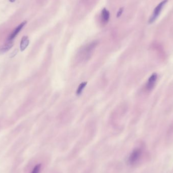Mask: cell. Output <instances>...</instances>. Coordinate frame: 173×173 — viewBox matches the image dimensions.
<instances>
[{
    "mask_svg": "<svg viewBox=\"0 0 173 173\" xmlns=\"http://www.w3.org/2000/svg\"><path fill=\"white\" fill-rule=\"evenodd\" d=\"M157 80V75L156 73H153L148 79L146 85V88L148 91H151L154 89Z\"/></svg>",
    "mask_w": 173,
    "mask_h": 173,
    "instance_id": "4",
    "label": "cell"
},
{
    "mask_svg": "<svg viewBox=\"0 0 173 173\" xmlns=\"http://www.w3.org/2000/svg\"><path fill=\"white\" fill-rule=\"evenodd\" d=\"M14 45L13 41H8L7 43H6L4 45H2L0 47V54L5 53L7 52Z\"/></svg>",
    "mask_w": 173,
    "mask_h": 173,
    "instance_id": "6",
    "label": "cell"
},
{
    "mask_svg": "<svg viewBox=\"0 0 173 173\" xmlns=\"http://www.w3.org/2000/svg\"><path fill=\"white\" fill-rule=\"evenodd\" d=\"M97 44L98 43L97 42H93L83 47L80 52L81 58H82L83 60H87L89 58Z\"/></svg>",
    "mask_w": 173,
    "mask_h": 173,
    "instance_id": "1",
    "label": "cell"
},
{
    "mask_svg": "<svg viewBox=\"0 0 173 173\" xmlns=\"http://www.w3.org/2000/svg\"><path fill=\"white\" fill-rule=\"evenodd\" d=\"M123 10H124V8H121L120 9H119V10L118 11V13H117V15H116V17L118 18V17H120V16H121L122 14H123Z\"/></svg>",
    "mask_w": 173,
    "mask_h": 173,
    "instance_id": "11",
    "label": "cell"
},
{
    "mask_svg": "<svg viewBox=\"0 0 173 173\" xmlns=\"http://www.w3.org/2000/svg\"><path fill=\"white\" fill-rule=\"evenodd\" d=\"M142 151L140 149L137 148L133 150L128 157V162L131 164H133L137 162L141 157Z\"/></svg>",
    "mask_w": 173,
    "mask_h": 173,
    "instance_id": "3",
    "label": "cell"
},
{
    "mask_svg": "<svg viewBox=\"0 0 173 173\" xmlns=\"http://www.w3.org/2000/svg\"><path fill=\"white\" fill-rule=\"evenodd\" d=\"M41 168V164H38L36 165L32 169L31 173H39Z\"/></svg>",
    "mask_w": 173,
    "mask_h": 173,
    "instance_id": "10",
    "label": "cell"
},
{
    "mask_svg": "<svg viewBox=\"0 0 173 173\" xmlns=\"http://www.w3.org/2000/svg\"><path fill=\"white\" fill-rule=\"evenodd\" d=\"M87 85V82H83L79 85L78 87V88L77 90V95H80L83 92V91L84 90V88H85L86 85Z\"/></svg>",
    "mask_w": 173,
    "mask_h": 173,
    "instance_id": "9",
    "label": "cell"
},
{
    "mask_svg": "<svg viewBox=\"0 0 173 173\" xmlns=\"http://www.w3.org/2000/svg\"><path fill=\"white\" fill-rule=\"evenodd\" d=\"M27 24V22L24 21V22H22L21 24H20L19 25H18V27H16V29H15L14 30H13L11 34L9 36V37L8 38V41H12L13 39H14L15 37H16L18 33L21 31L23 27H24V25Z\"/></svg>",
    "mask_w": 173,
    "mask_h": 173,
    "instance_id": "5",
    "label": "cell"
},
{
    "mask_svg": "<svg viewBox=\"0 0 173 173\" xmlns=\"http://www.w3.org/2000/svg\"><path fill=\"white\" fill-rule=\"evenodd\" d=\"M9 1L10 2H14L16 0H9Z\"/></svg>",
    "mask_w": 173,
    "mask_h": 173,
    "instance_id": "12",
    "label": "cell"
},
{
    "mask_svg": "<svg viewBox=\"0 0 173 173\" xmlns=\"http://www.w3.org/2000/svg\"><path fill=\"white\" fill-rule=\"evenodd\" d=\"M29 43V37L27 36H24L23 38H22L20 45V49L22 51H23L27 48V47L28 46Z\"/></svg>",
    "mask_w": 173,
    "mask_h": 173,
    "instance_id": "7",
    "label": "cell"
},
{
    "mask_svg": "<svg viewBox=\"0 0 173 173\" xmlns=\"http://www.w3.org/2000/svg\"><path fill=\"white\" fill-rule=\"evenodd\" d=\"M101 15L102 20L103 22L107 23V22L109 21V18H110V13L109 11L105 8L102 9Z\"/></svg>",
    "mask_w": 173,
    "mask_h": 173,
    "instance_id": "8",
    "label": "cell"
},
{
    "mask_svg": "<svg viewBox=\"0 0 173 173\" xmlns=\"http://www.w3.org/2000/svg\"><path fill=\"white\" fill-rule=\"evenodd\" d=\"M168 0H164L155 7V9L154 10V12L150 17V19H149V23H152L155 22L156 19L158 17L159 15L160 14L161 11L164 7V5L168 2Z\"/></svg>",
    "mask_w": 173,
    "mask_h": 173,
    "instance_id": "2",
    "label": "cell"
}]
</instances>
